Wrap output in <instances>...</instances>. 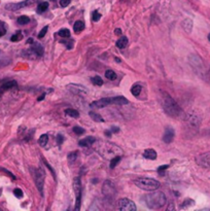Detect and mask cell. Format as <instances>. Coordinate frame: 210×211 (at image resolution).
<instances>
[{
	"label": "cell",
	"mask_w": 210,
	"mask_h": 211,
	"mask_svg": "<svg viewBox=\"0 0 210 211\" xmlns=\"http://www.w3.org/2000/svg\"><path fill=\"white\" fill-rule=\"evenodd\" d=\"M29 22H30V19H29L27 16H21L18 18V23H19L20 25H26V24H28Z\"/></svg>",
	"instance_id": "4dcf8cb0"
},
{
	"label": "cell",
	"mask_w": 210,
	"mask_h": 211,
	"mask_svg": "<svg viewBox=\"0 0 210 211\" xmlns=\"http://www.w3.org/2000/svg\"><path fill=\"white\" fill-rule=\"evenodd\" d=\"M76 158H77V152L76 151H73V152H69L67 156V160L69 163H74Z\"/></svg>",
	"instance_id": "1f68e13d"
},
{
	"label": "cell",
	"mask_w": 210,
	"mask_h": 211,
	"mask_svg": "<svg viewBox=\"0 0 210 211\" xmlns=\"http://www.w3.org/2000/svg\"><path fill=\"white\" fill-rule=\"evenodd\" d=\"M168 167H169L168 165H164V166H161V167H159V168H158V173L162 175V173H164V171H165V170H166V169L168 168Z\"/></svg>",
	"instance_id": "b9f144b4"
},
{
	"label": "cell",
	"mask_w": 210,
	"mask_h": 211,
	"mask_svg": "<svg viewBox=\"0 0 210 211\" xmlns=\"http://www.w3.org/2000/svg\"><path fill=\"white\" fill-rule=\"evenodd\" d=\"M142 200L144 202V204L150 209H160L166 204L167 199L164 193L161 192H156L153 190L150 194L145 195L142 198Z\"/></svg>",
	"instance_id": "3957f363"
},
{
	"label": "cell",
	"mask_w": 210,
	"mask_h": 211,
	"mask_svg": "<svg viewBox=\"0 0 210 211\" xmlns=\"http://www.w3.org/2000/svg\"><path fill=\"white\" fill-rule=\"evenodd\" d=\"M31 49L38 56V57H41V56L43 55V52H44L43 46L39 45V43H34V45L31 46Z\"/></svg>",
	"instance_id": "ac0fdd59"
},
{
	"label": "cell",
	"mask_w": 210,
	"mask_h": 211,
	"mask_svg": "<svg viewBox=\"0 0 210 211\" xmlns=\"http://www.w3.org/2000/svg\"><path fill=\"white\" fill-rule=\"evenodd\" d=\"M105 77L107 78V80H117V73L114 71H112V70H107V71L105 72Z\"/></svg>",
	"instance_id": "83f0119b"
},
{
	"label": "cell",
	"mask_w": 210,
	"mask_h": 211,
	"mask_svg": "<svg viewBox=\"0 0 210 211\" xmlns=\"http://www.w3.org/2000/svg\"><path fill=\"white\" fill-rule=\"evenodd\" d=\"M17 81L16 80H10V81H6L5 84H3L1 86V89H0V92H2V91H6V90H10V89H13V88L17 87Z\"/></svg>",
	"instance_id": "ffe728a7"
},
{
	"label": "cell",
	"mask_w": 210,
	"mask_h": 211,
	"mask_svg": "<svg viewBox=\"0 0 210 211\" xmlns=\"http://www.w3.org/2000/svg\"><path fill=\"white\" fill-rule=\"evenodd\" d=\"M91 80L95 86H102L103 84V80L100 76H94V77H92Z\"/></svg>",
	"instance_id": "836d02e7"
},
{
	"label": "cell",
	"mask_w": 210,
	"mask_h": 211,
	"mask_svg": "<svg viewBox=\"0 0 210 211\" xmlns=\"http://www.w3.org/2000/svg\"><path fill=\"white\" fill-rule=\"evenodd\" d=\"M48 141H49V136L46 135V134H42L39 139H38V143H39V145L41 147H44L46 144H48Z\"/></svg>",
	"instance_id": "d4e9b609"
},
{
	"label": "cell",
	"mask_w": 210,
	"mask_h": 211,
	"mask_svg": "<svg viewBox=\"0 0 210 211\" xmlns=\"http://www.w3.org/2000/svg\"><path fill=\"white\" fill-rule=\"evenodd\" d=\"M128 42H129V40H128V38H127L126 36H122L120 38L119 40L117 41V46L119 49H125L127 45H128Z\"/></svg>",
	"instance_id": "44dd1931"
},
{
	"label": "cell",
	"mask_w": 210,
	"mask_h": 211,
	"mask_svg": "<svg viewBox=\"0 0 210 211\" xmlns=\"http://www.w3.org/2000/svg\"><path fill=\"white\" fill-rule=\"evenodd\" d=\"M196 163L203 168H210V151L204 152L196 157Z\"/></svg>",
	"instance_id": "4fadbf2b"
},
{
	"label": "cell",
	"mask_w": 210,
	"mask_h": 211,
	"mask_svg": "<svg viewBox=\"0 0 210 211\" xmlns=\"http://www.w3.org/2000/svg\"><path fill=\"white\" fill-rule=\"evenodd\" d=\"M134 184L138 189L146 190V192H153V190H157L160 187V182L158 180L153 179V178L149 177H142V178H137L134 180Z\"/></svg>",
	"instance_id": "8992f818"
},
{
	"label": "cell",
	"mask_w": 210,
	"mask_h": 211,
	"mask_svg": "<svg viewBox=\"0 0 210 211\" xmlns=\"http://www.w3.org/2000/svg\"><path fill=\"white\" fill-rule=\"evenodd\" d=\"M188 60H190L191 66L193 67V69L195 70V72H196L198 75L201 76L203 80H205L207 81L210 80V73L209 71H207L205 64H204L203 60L201 59L199 56L192 55Z\"/></svg>",
	"instance_id": "277c9868"
},
{
	"label": "cell",
	"mask_w": 210,
	"mask_h": 211,
	"mask_svg": "<svg viewBox=\"0 0 210 211\" xmlns=\"http://www.w3.org/2000/svg\"><path fill=\"white\" fill-rule=\"evenodd\" d=\"M143 157L145 158V159H149V160H156L157 159V151L155 150V149L149 148V149H146V150H144Z\"/></svg>",
	"instance_id": "e0dca14e"
},
{
	"label": "cell",
	"mask_w": 210,
	"mask_h": 211,
	"mask_svg": "<svg viewBox=\"0 0 210 211\" xmlns=\"http://www.w3.org/2000/svg\"><path fill=\"white\" fill-rule=\"evenodd\" d=\"M71 0H60V5L62 7H66L70 4Z\"/></svg>",
	"instance_id": "60d3db41"
},
{
	"label": "cell",
	"mask_w": 210,
	"mask_h": 211,
	"mask_svg": "<svg viewBox=\"0 0 210 211\" xmlns=\"http://www.w3.org/2000/svg\"><path fill=\"white\" fill-rule=\"evenodd\" d=\"M185 122L188 123V125L190 126L191 128L197 129V128H199V126L201 124V116L196 112V111H191V112L186 113Z\"/></svg>",
	"instance_id": "ba28073f"
},
{
	"label": "cell",
	"mask_w": 210,
	"mask_h": 211,
	"mask_svg": "<svg viewBox=\"0 0 210 211\" xmlns=\"http://www.w3.org/2000/svg\"><path fill=\"white\" fill-rule=\"evenodd\" d=\"M6 33V28H5V25L0 21V36H3V35Z\"/></svg>",
	"instance_id": "d590c367"
},
{
	"label": "cell",
	"mask_w": 210,
	"mask_h": 211,
	"mask_svg": "<svg viewBox=\"0 0 210 211\" xmlns=\"http://www.w3.org/2000/svg\"><path fill=\"white\" fill-rule=\"evenodd\" d=\"M23 38V34H22V32L21 31H18L16 34L13 35V36L10 37V41H13V42H17V41H20L21 39Z\"/></svg>",
	"instance_id": "f546056e"
},
{
	"label": "cell",
	"mask_w": 210,
	"mask_h": 211,
	"mask_svg": "<svg viewBox=\"0 0 210 211\" xmlns=\"http://www.w3.org/2000/svg\"><path fill=\"white\" fill-rule=\"evenodd\" d=\"M89 115H90L91 119H93V121H95V122H99V123H103V122H104V119H103L102 116L100 115L99 113L94 112V111H90V112H89Z\"/></svg>",
	"instance_id": "603a6c76"
},
{
	"label": "cell",
	"mask_w": 210,
	"mask_h": 211,
	"mask_svg": "<svg viewBox=\"0 0 210 211\" xmlns=\"http://www.w3.org/2000/svg\"><path fill=\"white\" fill-rule=\"evenodd\" d=\"M110 131H111V133H117V132H120V129L119 127H112L110 129Z\"/></svg>",
	"instance_id": "f6af8a7d"
},
{
	"label": "cell",
	"mask_w": 210,
	"mask_h": 211,
	"mask_svg": "<svg viewBox=\"0 0 210 211\" xmlns=\"http://www.w3.org/2000/svg\"><path fill=\"white\" fill-rule=\"evenodd\" d=\"M117 208L122 211H136V205L132 200L123 198L117 202Z\"/></svg>",
	"instance_id": "8fae6325"
},
{
	"label": "cell",
	"mask_w": 210,
	"mask_h": 211,
	"mask_svg": "<svg viewBox=\"0 0 210 211\" xmlns=\"http://www.w3.org/2000/svg\"><path fill=\"white\" fill-rule=\"evenodd\" d=\"M48 8H49V3H48V2H40V3L38 4V7H37V13L38 14H42L46 10H48Z\"/></svg>",
	"instance_id": "4316f807"
},
{
	"label": "cell",
	"mask_w": 210,
	"mask_h": 211,
	"mask_svg": "<svg viewBox=\"0 0 210 211\" xmlns=\"http://www.w3.org/2000/svg\"><path fill=\"white\" fill-rule=\"evenodd\" d=\"M31 173L33 175L34 178V182L36 184V187L39 192L40 196L42 197L43 196V186H44V177H46V173H44L43 169H34L32 168Z\"/></svg>",
	"instance_id": "52a82bcc"
},
{
	"label": "cell",
	"mask_w": 210,
	"mask_h": 211,
	"mask_svg": "<svg viewBox=\"0 0 210 211\" xmlns=\"http://www.w3.org/2000/svg\"><path fill=\"white\" fill-rule=\"evenodd\" d=\"M129 101L124 97V96H117V97H111V98H102L97 101H94L91 104V107L95 108H102L108 105H126L128 104Z\"/></svg>",
	"instance_id": "5b68a950"
},
{
	"label": "cell",
	"mask_w": 210,
	"mask_h": 211,
	"mask_svg": "<svg viewBox=\"0 0 210 211\" xmlns=\"http://www.w3.org/2000/svg\"><path fill=\"white\" fill-rule=\"evenodd\" d=\"M105 134H106V135H107V136L109 137V136L111 135V131H106V132H105Z\"/></svg>",
	"instance_id": "c3c4849f"
},
{
	"label": "cell",
	"mask_w": 210,
	"mask_h": 211,
	"mask_svg": "<svg viewBox=\"0 0 210 211\" xmlns=\"http://www.w3.org/2000/svg\"><path fill=\"white\" fill-rule=\"evenodd\" d=\"M27 42H28V43H33V39H32V38H30V39H28Z\"/></svg>",
	"instance_id": "681fc988"
},
{
	"label": "cell",
	"mask_w": 210,
	"mask_h": 211,
	"mask_svg": "<svg viewBox=\"0 0 210 211\" xmlns=\"http://www.w3.org/2000/svg\"><path fill=\"white\" fill-rule=\"evenodd\" d=\"M127 1H130V0H122V2H127Z\"/></svg>",
	"instance_id": "f907efd6"
},
{
	"label": "cell",
	"mask_w": 210,
	"mask_h": 211,
	"mask_svg": "<svg viewBox=\"0 0 210 211\" xmlns=\"http://www.w3.org/2000/svg\"><path fill=\"white\" fill-rule=\"evenodd\" d=\"M64 141V137L61 135V134H58V136H57V143H58V145H61L62 143H63Z\"/></svg>",
	"instance_id": "7bdbcfd3"
},
{
	"label": "cell",
	"mask_w": 210,
	"mask_h": 211,
	"mask_svg": "<svg viewBox=\"0 0 210 211\" xmlns=\"http://www.w3.org/2000/svg\"><path fill=\"white\" fill-rule=\"evenodd\" d=\"M36 1L37 0H25V1H22V2H18V3H8L5 5V10H10V11H16L23 7L33 5Z\"/></svg>",
	"instance_id": "7c38bea8"
},
{
	"label": "cell",
	"mask_w": 210,
	"mask_h": 211,
	"mask_svg": "<svg viewBox=\"0 0 210 211\" xmlns=\"http://www.w3.org/2000/svg\"><path fill=\"white\" fill-rule=\"evenodd\" d=\"M51 1H55V0H51Z\"/></svg>",
	"instance_id": "f5cc1de1"
},
{
	"label": "cell",
	"mask_w": 210,
	"mask_h": 211,
	"mask_svg": "<svg viewBox=\"0 0 210 211\" xmlns=\"http://www.w3.org/2000/svg\"><path fill=\"white\" fill-rule=\"evenodd\" d=\"M67 89L70 93H72L73 95L79 96V97H85L89 94L88 89L85 86H81V84H70L67 86Z\"/></svg>",
	"instance_id": "9c48e42d"
},
{
	"label": "cell",
	"mask_w": 210,
	"mask_h": 211,
	"mask_svg": "<svg viewBox=\"0 0 210 211\" xmlns=\"http://www.w3.org/2000/svg\"><path fill=\"white\" fill-rule=\"evenodd\" d=\"M95 142H96V139L94 138L93 136H90V137H87V138H85V139H81V141L78 142V144L81 146H84V147H88V146L93 145Z\"/></svg>",
	"instance_id": "2e32d148"
},
{
	"label": "cell",
	"mask_w": 210,
	"mask_h": 211,
	"mask_svg": "<svg viewBox=\"0 0 210 211\" xmlns=\"http://www.w3.org/2000/svg\"><path fill=\"white\" fill-rule=\"evenodd\" d=\"M174 135H175V133H174V130L172 128H170V127L166 128L165 129L164 135H163V141L165 143H167V144H169V143L173 141Z\"/></svg>",
	"instance_id": "9a60e30c"
},
{
	"label": "cell",
	"mask_w": 210,
	"mask_h": 211,
	"mask_svg": "<svg viewBox=\"0 0 210 211\" xmlns=\"http://www.w3.org/2000/svg\"><path fill=\"white\" fill-rule=\"evenodd\" d=\"M121 156H117V157H114V158H112L111 161H110V165H109V167H110V169H113L117 167V165L119 164V162L121 161Z\"/></svg>",
	"instance_id": "f1b7e54d"
},
{
	"label": "cell",
	"mask_w": 210,
	"mask_h": 211,
	"mask_svg": "<svg viewBox=\"0 0 210 211\" xmlns=\"http://www.w3.org/2000/svg\"><path fill=\"white\" fill-rule=\"evenodd\" d=\"M102 193H103V195L106 196V197H114V195H115L114 186L109 180L105 181L102 187Z\"/></svg>",
	"instance_id": "5bb4252c"
},
{
	"label": "cell",
	"mask_w": 210,
	"mask_h": 211,
	"mask_svg": "<svg viewBox=\"0 0 210 211\" xmlns=\"http://www.w3.org/2000/svg\"><path fill=\"white\" fill-rule=\"evenodd\" d=\"M162 106L165 112L172 118H180L183 115V111L176 101L165 92L162 93Z\"/></svg>",
	"instance_id": "6da1fadb"
},
{
	"label": "cell",
	"mask_w": 210,
	"mask_h": 211,
	"mask_svg": "<svg viewBox=\"0 0 210 211\" xmlns=\"http://www.w3.org/2000/svg\"><path fill=\"white\" fill-rule=\"evenodd\" d=\"M95 149L99 152L100 156H102L105 159H112V158L121 156L123 154V150L119 146L110 142L99 141L96 144Z\"/></svg>",
	"instance_id": "7a4b0ae2"
},
{
	"label": "cell",
	"mask_w": 210,
	"mask_h": 211,
	"mask_svg": "<svg viewBox=\"0 0 210 211\" xmlns=\"http://www.w3.org/2000/svg\"><path fill=\"white\" fill-rule=\"evenodd\" d=\"M49 30V27L48 26H46V27H43L42 29H41V31L39 32V34H38V38H42L46 36V32H48Z\"/></svg>",
	"instance_id": "e575fe53"
},
{
	"label": "cell",
	"mask_w": 210,
	"mask_h": 211,
	"mask_svg": "<svg viewBox=\"0 0 210 211\" xmlns=\"http://www.w3.org/2000/svg\"><path fill=\"white\" fill-rule=\"evenodd\" d=\"M44 96H46V94H42V95H41L40 97L37 99V100H38V101H41V100H43V99H44Z\"/></svg>",
	"instance_id": "7dc6e473"
},
{
	"label": "cell",
	"mask_w": 210,
	"mask_h": 211,
	"mask_svg": "<svg viewBox=\"0 0 210 211\" xmlns=\"http://www.w3.org/2000/svg\"><path fill=\"white\" fill-rule=\"evenodd\" d=\"M100 19H101V14H100L97 10L94 11V13H93V21L94 22H98Z\"/></svg>",
	"instance_id": "f35d334b"
},
{
	"label": "cell",
	"mask_w": 210,
	"mask_h": 211,
	"mask_svg": "<svg viewBox=\"0 0 210 211\" xmlns=\"http://www.w3.org/2000/svg\"><path fill=\"white\" fill-rule=\"evenodd\" d=\"M61 42H62V43H65L68 49H71L73 48V40H69V41H66V40L64 39V40H62Z\"/></svg>",
	"instance_id": "ab89813d"
},
{
	"label": "cell",
	"mask_w": 210,
	"mask_h": 211,
	"mask_svg": "<svg viewBox=\"0 0 210 211\" xmlns=\"http://www.w3.org/2000/svg\"><path fill=\"white\" fill-rule=\"evenodd\" d=\"M115 34H117V35H122V30H121L120 28L115 29Z\"/></svg>",
	"instance_id": "bcb514c9"
},
{
	"label": "cell",
	"mask_w": 210,
	"mask_h": 211,
	"mask_svg": "<svg viewBox=\"0 0 210 211\" xmlns=\"http://www.w3.org/2000/svg\"><path fill=\"white\" fill-rule=\"evenodd\" d=\"M65 113H66L67 115L71 116V118H74V119H77L79 116L78 111L75 109H72V108H67V109L65 110Z\"/></svg>",
	"instance_id": "cb8c5ba5"
},
{
	"label": "cell",
	"mask_w": 210,
	"mask_h": 211,
	"mask_svg": "<svg viewBox=\"0 0 210 211\" xmlns=\"http://www.w3.org/2000/svg\"><path fill=\"white\" fill-rule=\"evenodd\" d=\"M14 194L17 198H22L23 197V190L21 189H14Z\"/></svg>",
	"instance_id": "74e56055"
},
{
	"label": "cell",
	"mask_w": 210,
	"mask_h": 211,
	"mask_svg": "<svg viewBox=\"0 0 210 211\" xmlns=\"http://www.w3.org/2000/svg\"><path fill=\"white\" fill-rule=\"evenodd\" d=\"M208 40H209V41H210V33L208 34Z\"/></svg>",
	"instance_id": "816d5d0a"
},
{
	"label": "cell",
	"mask_w": 210,
	"mask_h": 211,
	"mask_svg": "<svg viewBox=\"0 0 210 211\" xmlns=\"http://www.w3.org/2000/svg\"><path fill=\"white\" fill-rule=\"evenodd\" d=\"M182 27L184 29L185 32L191 33L192 29H193V21H192L191 19H185L184 21L182 22Z\"/></svg>",
	"instance_id": "d6986e66"
},
{
	"label": "cell",
	"mask_w": 210,
	"mask_h": 211,
	"mask_svg": "<svg viewBox=\"0 0 210 211\" xmlns=\"http://www.w3.org/2000/svg\"><path fill=\"white\" fill-rule=\"evenodd\" d=\"M131 93L135 96V97H137V96L140 95V93H141V86L140 84H135L134 86L131 88Z\"/></svg>",
	"instance_id": "484cf974"
},
{
	"label": "cell",
	"mask_w": 210,
	"mask_h": 211,
	"mask_svg": "<svg viewBox=\"0 0 210 211\" xmlns=\"http://www.w3.org/2000/svg\"><path fill=\"white\" fill-rule=\"evenodd\" d=\"M73 189H74V193L76 196V203H75V210L78 211L81 208V183L79 177H75L73 180Z\"/></svg>",
	"instance_id": "30bf717a"
},
{
	"label": "cell",
	"mask_w": 210,
	"mask_h": 211,
	"mask_svg": "<svg viewBox=\"0 0 210 211\" xmlns=\"http://www.w3.org/2000/svg\"><path fill=\"white\" fill-rule=\"evenodd\" d=\"M43 162H44V164H46V167H48V168L50 169V171L52 172V174L54 175V177H55V173H54V170H53V168H52L51 166L49 165V164H48V162H46V161H44V160H43Z\"/></svg>",
	"instance_id": "ee69618b"
},
{
	"label": "cell",
	"mask_w": 210,
	"mask_h": 211,
	"mask_svg": "<svg viewBox=\"0 0 210 211\" xmlns=\"http://www.w3.org/2000/svg\"><path fill=\"white\" fill-rule=\"evenodd\" d=\"M85 29V23L82 21H76L73 25V30H74L75 33H78V32L82 31Z\"/></svg>",
	"instance_id": "7402d4cb"
},
{
	"label": "cell",
	"mask_w": 210,
	"mask_h": 211,
	"mask_svg": "<svg viewBox=\"0 0 210 211\" xmlns=\"http://www.w3.org/2000/svg\"><path fill=\"white\" fill-rule=\"evenodd\" d=\"M73 132H74L75 134H77V135H81V134L85 133V130L81 127H74L73 128Z\"/></svg>",
	"instance_id": "8d00e7d4"
},
{
	"label": "cell",
	"mask_w": 210,
	"mask_h": 211,
	"mask_svg": "<svg viewBox=\"0 0 210 211\" xmlns=\"http://www.w3.org/2000/svg\"><path fill=\"white\" fill-rule=\"evenodd\" d=\"M58 34H59V36H61L63 38H68L70 36V31L68 30V29L64 28V29H61V30L58 32Z\"/></svg>",
	"instance_id": "d6a6232c"
}]
</instances>
